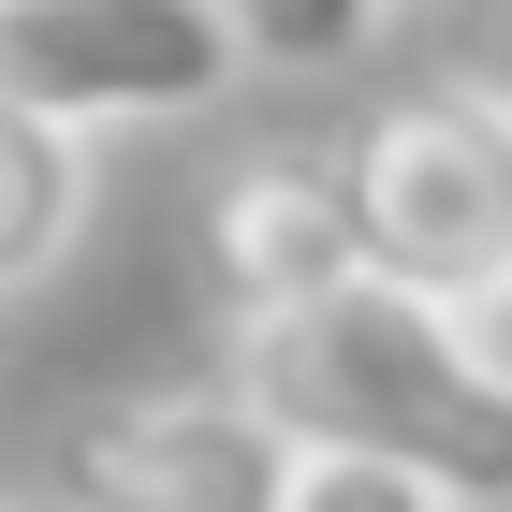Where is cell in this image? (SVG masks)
Wrapping results in <instances>:
<instances>
[{
    "mask_svg": "<svg viewBox=\"0 0 512 512\" xmlns=\"http://www.w3.org/2000/svg\"><path fill=\"white\" fill-rule=\"evenodd\" d=\"M469 337H483V366H498V381H512V278H498V293H483V308H469Z\"/></svg>",
    "mask_w": 512,
    "mask_h": 512,
    "instance_id": "30bf717a",
    "label": "cell"
},
{
    "mask_svg": "<svg viewBox=\"0 0 512 512\" xmlns=\"http://www.w3.org/2000/svg\"><path fill=\"white\" fill-rule=\"evenodd\" d=\"M88 235V147L0 103V293L59 278V249Z\"/></svg>",
    "mask_w": 512,
    "mask_h": 512,
    "instance_id": "8992f818",
    "label": "cell"
},
{
    "mask_svg": "<svg viewBox=\"0 0 512 512\" xmlns=\"http://www.w3.org/2000/svg\"><path fill=\"white\" fill-rule=\"evenodd\" d=\"M220 381L293 454H366V469L439 483L454 512H512V381L483 366L469 308H425L395 278H337L308 308L220 322Z\"/></svg>",
    "mask_w": 512,
    "mask_h": 512,
    "instance_id": "6da1fadb",
    "label": "cell"
},
{
    "mask_svg": "<svg viewBox=\"0 0 512 512\" xmlns=\"http://www.w3.org/2000/svg\"><path fill=\"white\" fill-rule=\"evenodd\" d=\"M278 512H454V498H439V483H410V469H366V454H293Z\"/></svg>",
    "mask_w": 512,
    "mask_h": 512,
    "instance_id": "ba28073f",
    "label": "cell"
},
{
    "mask_svg": "<svg viewBox=\"0 0 512 512\" xmlns=\"http://www.w3.org/2000/svg\"><path fill=\"white\" fill-rule=\"evenodd\" d=\"M0 512H15V498H0Z\"/></svg>",
    "mask_w": 512,
    "mask_h": 512,
    "instance_id": "8fae6325",
    "label": "cell"
},
{
    "mask_svg": "<svg viewBox=\"0 0 512 512\" xmlns=\"http://www.w3.org/2000/svg\"><path fill=\"white\" fill-rule=\"evenodd\" d=\"M469 88L512 118V0H469Z\"/></svg>",
    "mask_w": 512,
    "mask_h": 512,
    "instance_id": "9c48e42d",
    "label": "cell"
},
{
    "mask_svg": "<svg viewBox=\"0 0 512 512\" xmlns=\"http://www.w3.org/2000/svg\"><path fill=\"white\" fill-rule=\"evenodd\" d=\"M235 30L220 0H0V103L44 132H147V118H205L235 88Z\"/></svg>",
    "mask_w": 512,
    "mask_h": 512,
    "instance_id": "3957f363",
    "label": "cell"
},
{
    "mask_svg": "<svg viewBox=\"0 0 512 512\" xmlns=\"http://www.w3.org/2000/svg\"><path fill=\"white\" fill-rule=\"evenodd\" d=\"M425 0H220V30H235L249 74H352L410 30Z\"/></svg>",
    "mask_w": 512,
    "mask_h": 512,
    "instance_id": "52a82bcc",
    "label": "cell"
},
{
    "mask_svg": "<svg viewBox=\"0 0 512 512\" xmlns=\"http://www.w3.org/2000/svg\"><path fill=\"white\" fill-rule=\"evenodd\" d=\"M293 439L249 410L235 381H147L74 410L59 439V498L74 512H278Z\"/></svg>",
    "mask_w": 512,
    "mask_h": 512,
    "instance_id": "277c9868",
    "label": "cell"
},
{
    "mask_svg": "<svg viewBox=\"0 0 512 512\" xmlns=\"http://www.w3.org/2000/svg\"><path fill=\"white\" fill-rule=\"evenodd\" d=\"M205 293L220 322H264V308H308L337 278H366V235H352V191H337V147H235L205 176Z\"/></svg>",
    "mask_w": 512,
    "mask_h": 512,
    "instance_id": "5b68a950",
    "label": "cell"
},
{
    "mask_svg": "<svg viewBox=\"0 0 512 512\" xmlns=\"http://www.w3.org/2000/svg\"><path fill=\"white\" fill-rule=\"evenodd\" d=\"M337 191H352L366 278L425 293V308H483L512 278V118L469 74L381 88V103L337 132Z\"/></svg>",
    "mask_w": 512,
    "mask_h": 512,
    "instance_id": "7a4b0ae2",
    "label": "cell"
}]
</instances>
